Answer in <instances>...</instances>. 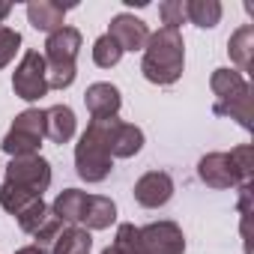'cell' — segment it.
I'll list each match as a JSON object with an SVG mask.
<instances>
[{"label":"cell","instance_id":"83f0119b","mask_svg":"<svg viewBox=\"0 0 254 254\" xmlns=\"http://www.w3.org/2000/svg\"><path fill=\"white\" fill-rule=\"evenodd\" d=\"M102 254H123V251H120V248H114V245H111V248H105V251H102Z\"/></svg>","mask_w":254,"mask_h":254},{"label":"cell","instance_id":"ffe728a7","mask_svg":"<svg viewBox=\"0 0 254 254\" xmlns=\"http://www.w3.org/2000/svg\"><path fill=\"white\" fill-rule=\"evenodd\" d=\"M186 15L197 27H215L221 21V3L218 0H186Z\"/></svg>","mask_w":254,"mask_h":254},{"label":"cell","instance_id":"7402d4cb","mask_svg":"<svg viewBox=\"0 0 254 254\" xmlns=\"http://www.w3.org/2000/svg\"><path fill=\"white\" fill-rule=\"evenodd\" d=\"M33 200H39L33 191H27V189H21V186H12V183H3V189H0V203H3V209L9 212V215H18V212H24Z\"/></svg>","mask_w":254,"mask_h":254},{"label":"cell","instance_id":"277c9868","mask_svg":"<svg viewBox=\"0 0 254 254\" xmlns=\"http://www.w3.org/2000/svg\"><path fill=\"white\" fill-rule=\"evenodd\" d=\"M81 54V33L75 27H60L45 42V72L48 90H66L75 81V60Z\"/></svg>","mask_w":254,"mask_h":254},{"label":"cell","instance_id":"6da1fadb","mask_svg":"<svg viewBox=\"0 0 254 254\" xmlns=\"http://www.w3.org/2000/svg\"><path fill=\"white\" fill-rule=\"evenodd\" d=\"M186 63V42L180 30L162 27L159 33H150V42L144 48V63L141 72L150 84H174L183 75Z\"/></svg>","mask_w":254,"mask_h":254},{"label":"cell","instance_id":"8fae6325","mask_svg":"<svg viewBox=\"0 0 254 254\" xmlns=\"http://www.w3.org/2000/svg\"><path fill=\"white\" fill-rule=\"evenodd\" d=\"M132 194H135V200H138L141 206L159 209V206H165V203L174 197V180H171L165 171H150V174H144V177L135 183Z\"/></svg>","mask_w":254,"mask_h":254},{"label":"cell","instance_id":"30bf717a","mask_svg":"<svg viewBox=\"0 0 254 254\" xmlns=\"http://www.w3.org/2000/svg\"><path fill=\"white\" fill-rule=\"evenodd\" d=\"M108 36L117 39V45L123 48V54H126V51H144L147 42H150V27H147L141 18L129 15V12H120V15L111 18Z\"/></svg>","mask_w":254,"mask_h":254},{"label":"cell","instance_id":"44dd1931","mask_svg":"<svg viewBox=\"0 0 254 254\" xmlns=\"http://www.w3.org/2000/svg\"><path fill=\"white\" fill-rule=\"evenodd\" d=\"M51 218V206H45V200L39 197V200H33L24 212H18L15 215V221H18V227L24 230V233H30V236H36L42 227H45V221Z\"/></svg>","mask_w":254,"mask_h":254},{"label":"cell","instance_id":"9a60e30c","mask_svg":"<svg viewBox=\"0 0 254 254\" xmlns=\"http://www.w3.org/2000/svg\"><path fill=\"white\" fill-rule=\"evenodd\" d=\"M114 218H117V203L111 197H105V194H87L78 224H84V230H105V227L114 224Z\"/></svg>","mask_w":254,"mask_h":254},{"label":"cell","instance_id":"9c48e42d","mask_svg":"<svg viewBox=\"0 0 254 254\" xmlns=\"http://www.w3.org/2000/svg\"><path fill=\"white\" fill-rule=\"evenodd\" d=\"M6 183L21 186V189L33 191L36 197H42V191H48V186H51V165L42 156L12 159L9 168H6Z\"/></svg>","mask_w":254,"mask_h":254},{"label":"cell","instance_id":"4316f807","mask_svg":"<svg viewBox=\"0 0 254 254\" xmlns=\"http://www.w3.org/2000/svg\"><path fill=\"white\" fill-rule=\"evenodd\" d=\"M9 12H12V6H9V3H3V6H0V21H3Z\"/></svg>","mask_w":254,"mask_h":254},{"label":"cell","instance_id":"d4e9b609","mask_svg":"<svg viewBox=\"0 0 254 254\" xmlns=\"http://www.w3.org/2000/svg\"><path fill=\"white\" fill-rule=\"evenodd\" d=\"M159 15H162L165 27L180 30V24L189 21V15H186V0H165V3L159 6Z\"/></svg>","mask_w":254,"mask_h":254},{"label":"cell","instance_id":"2e32d148","mask_svg":"<svg viewBox=\"0 0 254 254\" xmlns=\"http://www.w3.org/2000/svg\"><path fill=\"white\" fill-rule=\"evenodd\" d=\"M75 135V111L69 105H54L45 111V138L54 144H69Z\"/></svg>","mask_w":254,"mask_h":254},{"label":"cell","instance_id":"e0dca14e","mask_svg":"<svg viewBox=\"0 0 254 254\" xmlns=\"http://www.w3.org/2000/svg\"><path fill=\"white\" fill-rule=\"evenodd\" d=\"M90 230L78 224H63V230L54 236V242L45 248V254H90Z\"/></svg>","mask_w":254,"mask_h":254},{"label":"cell","instance_id":"d6986e66","mask_svg":"<svg viewBox=\"0 0 254 254\" xmlns=\"http://www.w3.org/2000/svg\"><path fill=\"white\" fill-rule=\"evenodd\" d=\"M84 200H87V191H78V189H66L57 194L51 212L63 221V224H78L81 218V209H84Z\"/></svg>","mask_w":254,"mask_h":254},{"label":"cell","instance_id":"3957f363","mask_svg":"<svg viewBox=\"0 0 254 254\" xmlns=\"http://www.w3.org/2000/svg\"><path fill=\"white\" fill-rule=\"evenodd\" d=\"M251 168H254V150L248 144L230 150V153H209L197 165V177L209 189H233L251 183Z\"/></svg>","mask_w":254,"mask_h":254},{"label":"cell","instance_id":"5b68a950","mask_svg":"<svg viewBox=\"0 0 254 254\" xmlns=\"http://www.w3.org/2000/svg\"><path fill=\"white\" fill-rule=\"evenodd\" d=\"M209 87L215 93V114L236 120L242 129H251V90L248 81L233 69H215L209 78Z\"/></svg>","mask_w":254,"mask_h":254},{"label":"cell","instance_id":"ac0fdd59","mask_svg":"<svg viewBox=\"0 0 254 254\" xmlns=\"http://www.w3.org/2000/svg\"><path fill=\"white\" fill-rule=\"evenodd\" d=\"M227 51H230V60L239 66V72H251V51H254V27L251 24H242L230 42H227Z\"/></svg>","mask_w":254,"mask_h":254},{"label":"cell","instance_id":"7c38bea8","mask_svg":"<svg viewBox=\"0 0 254 254\" xmlns=\"http://www.w3.org/2000/svg\"><path fill=\"white\" fill-rule=\"evenodd\" d=\"M84 105H87V111H90L93 120H108V117H117L123 99H120V90H117L114 84L99 81V84H90V87H87Z\"/></svg>","mask_w":254,"mask_h":254},{"label":"cell","instance_id":"8992f818","mask_svg":"<svg viewBox=\"0 0 254 254\" xmlns=\"http://www.w3.org/2000/svg\"><path fill=\"white\" fill-rule=\"evenodd\" d=\"M42 138H45V111H39V108L21 111L12 123L9 135L3 138V153H9L12 159L39 156Z\"/></svg>","mask_w":254,"mask_h":254},{"label":"cell","instance_id":"52a82bcc","mask_svg":"<svg viewBox=\"0 0 254 254\" xmlns=\"http://www.w3.org/2000/svg\"><path fill=\"white\" fill-rule=\"evenodd\" d=\"M12 90L24 102H36L48 93V72H45V57L39 51H27L12 72Z\"/></svg>","mask_w":254,"mask_h":254},{"label":"cell","instance_id":"484cf974","mask_svg":"<svg viewBox=\"0 0 254 254\" xmlns=\"http://www.w3.org/2000/svg\"><path fill=\"white\" fill-rule=\"evenodd\" d=\"M15 254H45V251H42L39 245H27V248H18Z\"/></svg>","mask_w":254,"mask_h":254},{"label":"cell","instance_id":"5bb4252c","mask_svg":"<svg viewBox=\"0 0 254 254\" xmlns=\"http://www.w3.org/2000/svg\"><path fill=\"white\" fill-rule=\"evenodd\" d=\"M69 9L72 6H63V3H57V0H36V3H27V18H30V24L36 30H42V33L51 36L60 27H66L63 18H66Z\"/></svg>","mask_w":254,"mask_h":254},{"label":"cell","instance_id":"cb8c5ba5","mask_svg":"<svg viewBox=\"0 0 254 254\" xmlns=\"http://www.w3.org/2000/svg\"><path fill=\"white\" fill-rule=\"evenodd\" d=\"M18 48H21V33L0 24V69H6V66L15 60Z\"/></svg>","mask_w":254,"mask_h":254},{"label":"cell","instance_id":"603a6c76","mask_svg":"<svg viewBox=\"0 0 254 254\" xmlns=\"http://www.w3.org/2000/svg\"><path fill=\"white\" fill-rule=\"evenodd\" d=\"M120 57H123V48L117 45V39L114 36H99L96 42H93V63L96 66H102V69H111V66H117L120 63Z\"/></svg>","mask_w":254,"mask_h":254},{"label":"cell","instance_id":"7a4b0ae2","mask_svg":"<svg viewBox=\"0 0 254 254\" xmlns=\"http://www.w3.org/2000/svg\"><path fill=\"white\" fill-rule=\"evenodd\" d=\"M114 123H117V117L90 120L87 132L81 135V141L75 147V168H78V177L84 183H102L114 168V159L108 150V135H111Z\"/></svg>","mask_w":254,"mask_h":254},{"label":"cell","instance_id":"4fadbf2b","mask_svg":"<svg viewBox=\"0 0 254 254\" xmlns=\"http://www.w3.org/2000/svg\"><path fill=\"white\" fill-rule=\"evenodd\" d=\"M144 147V132L132 123H123L117 120L111 126V135H108V150H111V159H129L135 156L138 150Z\"/></svg>","mask_w":254,"mask_h":254},{"label":"cell","instance_id":"ba28073f","mask_svg":"<svg viewBox=\"0 0 254 254\" xmlns=\"http://www.w3.org/2000/svg\"><path fill=\"white\" fill-rule=\"evenodd\" d=\"M186 236L174 221H153L138 227V254H183Z\"/></svg>","mask_w":254,"mask_h":254}]
</instances>
